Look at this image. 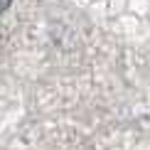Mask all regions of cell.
Returning <instances> with one entry per match:
<instances>
[{"mask_svg":"<svg viewBox=\"0 0 150 150\" xmlns=\"http://www.w3.org/2000/svg\"><path fill=\"white\" fill-rule=\"evenodd\" d=\"M10 5H12V0H0V15H3V12L8 10Z\"/></svg>","mask_w":150,"mask_h":150,"instance_id":"6da1fadb","label":"cell"}]
</instances>
